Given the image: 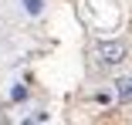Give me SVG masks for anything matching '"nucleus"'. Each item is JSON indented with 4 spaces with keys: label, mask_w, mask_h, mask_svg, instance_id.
Here are the masks:
<instances>
[{
    "label": "nucleus",
    "mask_w": 132,
    "mask_h": 125,
    "mask_svg": "<svg viewBox=\"0 0 132 125\" xmlns=\"http://www.w3.org/2000/svg\"><path fill=\"white\" fill-rule=\"evenodd\" d=\"M24 95H27V88H24V85H17V88H14V102H20Z\"/></svg>",
    "instance_id": "20e7f679"
},
{
    "label": "nucleus",
    "mask_w": 132,
    "mask_h": 125,
    "mask_svg": "<svg viewBox=\"0 0 132 125\" xmlns=\"http://www.w3.org/2000/svg\"><path fill=\"white\" fill-rule=\"evenodd\" d=\"M24 7H27V14H41V0H24Z\"/></svg>",
    "instance_id": "7ed1b4c3"
},
{
    "label": "nucleus",
    "mask_w": 132,
    "mask_h": 125,
    "mask_svg": "<svg viewBox=\"0 0 132 125\" xmlns=\"http://www.w3.org/2000/svg\"><path fill=\"white\" fill-rule=\"evenodd\" d=\"M115 95H119V102H132V78H119L115 81Z\"/></svg>",
    "instance_id": "f03ea898"
},
{
    "label": "nucleus",
    "mask_w": 132,
    "mask_h": 125,
    "mask_svg": "<svg viewBox=\"0 0 132 125\" xmlns=\"http://www.w3.org/2000/svg\"><path fill=\"white\" fill-rule=\"evenodd\" d=\"M125 44L122 41H98V47H95V58L102 61V64H109V68H115V64H122L125 61Z\"/></svg>",
    "instance_id": "f257e3e1"
}]
</instances>
